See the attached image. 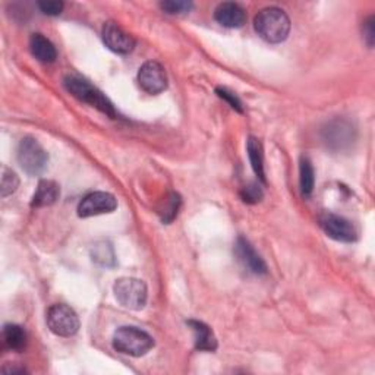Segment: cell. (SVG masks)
I'll list each match as a JSON object with an SVG mask.
<instances>
[{"label":"cell","mask_w":375,"mask_h":375,"mask_svg":"<svg viewBox=\"0 0 375 375\" xmlns=\"http://www.w3.org/2000/svg\"><path fill=\"white\" fill-rule=\"evenodd\" d=\"M254 28L257 34L267 43H283L290 33V20L285 10L265 8L257 13Z\"/></svg>","instance_id":"cell-1"},{"label":"cell","mask_w":375,"mask_h":375,"mask_svg":"<svg viewBox=\"0 0 375 375\" xmlns=\"http://www.w3.org/2000/svg\"><path fill=\"white\" fill-rule=\"evenodd\" d=\"M65 87L75 99L99 108L101 113L107 115L111 119L118 118L113 104L108 101V99L100 90L91 85L87 80H84V78L78 75H68L65 78Z\"/></svg>","instance_id":"cell-2"},{"label":"cell","mask_w":375,"mask_h":375,"mask_svg":"<svg viewBox=\"0 0 375 375\" xmlns=\"http://www.w3.org/2000/svg\"><path fill=\"white\" fill-rule=\"evenodd\" d=\"M113 348L119 353L139 358L154 348V339L141 328L123 325L113 334Z\"/></svg>","instance_id":"cell-3"},{"label":"cell","mask_w":375,"mask_h":375,"mask_svg":"<svg viewBox=\"0 0 375 375\" xmlns=\"http://www.w3.org/2000/svg\"><path fill=\"white\" fill-rule=\"evenodd\" d=\"M113 293L123 308L132 311L144 309L148 298V290L144 281L134 277H122L116 280Z\"/></svg>","instance_id":"cell-4"},{"label":"cell","mask_w":375,"mask_h":375,"mask_svg":"<svg viewBox=\"0 0 375 375\" xmlns=\"http://www.w3.org/2000/svg\"><path fill=\"white\" fill-rule=\"evenodd\" d=\"M18 163L25 174L37 176L45 170L49 163V154L33 136H25L18 146Z\"/></svg>","instance_id":"cell-5"},{"label":"cell","mask_w":375,"mask_h":375,"mask_svg":"<svg viewBox=\"0 0 375 375\" xmlns=\"http://www.w3.org/2000/svg\"><path fill=\"white\" fill-rule=\"evenodd\" d=\"M47 325L56 336L72 337L80 330V318L68 305L56 304L47 311Z\"/></svg>","instance_id":"cell-6"},{"label":"cell","mask_w":375,"mask_h":375,"mask_svg":"<svg viewBox=\"0 0 375 375\" xmlns=\"http://www.w3.org/2000/svg\"><path fill=\"white\" fill-rule=\"evenodd\" d=\"M321 136L328 148L334 151H343L355 143L356 129L346 119H334L325 125Z\"/></svg>","instance_id":"cell-7"},{"label":"cell","mask_w":375,"mask_h":375,"mask_svg":"<svg viewBox=\"0 0 375 375\" xmlns=\"http://www.w3.org/2000/svg\"><path fill=\"white\" fill-rule=\"evenodd\" d=\"M138 84L141 90H144L151 96H155V94H160L167 88V73L159 62H146L139 68Z\"/></svg>","instance_id":"cell-8"},{"label":"cell","mask_w":375,"mask_h":375,"mask_svg":"<svg viewBox=\"0 0 375 375\" xmlns=\"http://www.w3.org/2000/svg\"><path fill=\"white\" fill-rule=\"evenodd\" d=\"M320 226L325 232L328 238L339 242H355L358 239V233L353 225L340 215L333 213H324L320 215Z\"/></svg>","instance_id":"cell-9"},{"label":"cell","mask_w":375,"mask_h":375,"mask_svg":"<svg viewBox=\"0 0 375 375\" xmlns=\"http://www.w3.org/2000/svg\"><path fill=\"white\" fill-rule=\"evenodd\" d=\"M118 207L116 198L108 192H91L83 198V201L78 206V215L87 218L99 214L113 213Z\"/></svg>","instance_id":"cell-10"},{"label":"cell","mask_w":375,"mask_h":375,"mask_svg":"<svg viewBox=\"0 0 375 375\" xmlns=\"http://www.w3.org/2000/svg\"><path fill=\"white\" fill-rule=\"evenodd\" d=\"M101 37L106 44L112 52L119 55H128L134 50L135 47V38L127 33L122 27H119L116 22L108 21L103 25Z\"/></svg>","instance_id":"cell-11"},{"label":"cell","mask_w":375,"mask_h":375,"mask_svg":"<svg viewBox=\"0 0 375 375\" xmlns=\"http://www.w3.org/2000/svg\"><path fill=\"white\" fill-rule=\"evenodd\" d=\"M234 254H236L239 262L243 267L254 274H265L267 273V265L262 261V258L255 253L253 245L246 239L239 238L234 245Z\"/></svg>","instance_id":"cell-12"},{"label":"cell","mask_w":375,"mask_h":375,"mask_svg":"<svg viewBox=\"0 0 375 375\" xmlns=\"http://www.w3.org/2000/svg\"><path fill=\"white\" fill-rule=\"evenodd\" d=\"M214 18L225 28H241L246 21V13L238 3L225 2L217 6Z\"/></svg>","instance_id":"cell-13"},{"label":"cell","mask_w":375,"mask_h":375,"mask_svg":"<svg viewBox=\"0 0 375 375\" xmlns=\"http://www.w3.org/2000/svg\"><path fill=\"white\" fill-rule=\"evenodd\" d=\"M29 50L31 53H33V56L37 60L43 62V64H53V62L57 59V52H56L55 44L40 33L31 36Z\"/></svg>","instance_id":"cell-14"},{"label":"cell","mask_w":375,"mask_h":375,"mask_svg":"<svg viewBox=\"0 0 375 375\" xmlns=\"http://www.w3.org/2000/svg\"><path fill=\"white\" fill-rule=\"evenodd\" d=\"M59 195H60L59 185L55 181L43 179L38 182L37 191L33 195V199H31V207L41 208V207L53 206L59 199Z\"/></svg>","instance_id":"cell-15"},{"label":"cell","mask_w":375,"mask_h":375,"mask_svg":"<svg viewBox=\"0 0 375 375\" xmlns=\"http://www.w3.org/2000/svg\"><path fill=\"white\" fill-rule=\"evenodd\" d=\"M188 325L192 328L195 334V349L204 351V352H214L217 349V339L213 333L211 328L202 321L190 320Z\"/></svg>","instance_id":"cell-16"},{"label":"cell","mask_w":375,"mask_h":375,"mask_svg":"<svg viewBox=\"0 0 375 375\" xmlns=\"http://www.w3.org/2000/svg\"><path fill=\"white\" fill-rule=\"evenodd\" d=\"M3 343L13 352H22L27 348V333L18 324H6L3 327Z\"/></svg>","instance_id":"cell-17"},{"label":"cell","mask_w":375,"mask_h":375,"mask_svg":"<svg viewBox=\"0 0 375 375\" xmlns=\"http://www.w3.org/2000/svg\"><path fill=\"white\" fill-rule=\"evenodd\" d=\"M246 151H248V157L249 162H251V166L255 171V175L261 182H265L264 176V155H262V147L261 143L255 136H249L248 143H246Z\"/></svg>","instance_id":"cell-18"},{"label":"cell","mask_w":375,"mask_h":375,"mask_svg":"<svg viewBox=\"0 0 375 375\" xmlns=\"http://www.w3.org/2000/svg\"><path fill=\"white\" fill-rule=\"evenodd\" d=\"M299 185H301V192L305 198L311 197L312 191H314L316 185V174L312 163L306 159H301V166H299Z\"/></svg>","instance_id":"cell-19"},{"label":"cell","mask_w":375,"mask_h":375,"mask_svg":"<svg viewBox=\"0 0 375 375\" xmlns=\"http://www.w3.org/2000/svg\"><path fill=\"white\" fill-rule=\"evenodd\" d=\"M91 257H92V261H96L97 264L103 265V267H113L115 265L113 248L111 243L106 242V241H101V242H97V243L92 245Z\"/></svg>","instance_id":"cell-20"},{"label":"cell","mask_w":375,"mask_h":375,"mask_svg":"<svg viewBox=\"0 0 375 375\" xmlns=\"http://www.w3.org/2000/svg\"><path fill=\"white\" fill-rule=\"evenodd\" d=\"M179 207H181V197L178 194H170L164 202L162 208L159 210V214L162 217V220L164 223H170L174 222V218L178 215V211H179Z\"/></svg>","instance_id":"cell-21"},{"label":"cell","mask_w":375,"mask_h":375,"mask_svg":"<svg viewBox=\"0 0 375 375\" xmlns=\"http://www.w3.org/2000/svg\"><path fill=\"white\" fill-rule=\"evenodd\" d=\"M20 186V179L15 171L9 170L8 167H3V174H2V197L6 198L12 195L15 191L18 190Z\"/></svg>","instance_id":"cell-22"},{"label":"cell","mask_w":375,"mask_h":375,"mask_svg":"<svg viewBox=\"0 0 375 375\" xmlns=\"http://www.w3.org/2000/svg\"><path fill=\"white\" fill-rule=\"evenodd\" d=\"M192 3L191 2H183V0H169V2H162L160 8L170 15H182V13H188L192 9Z\"/></svg>","instance_id":"cell-23"},{"label":"cell","mask_w":375,"mask_h":375,"mask_svg":"<svg viewBox=\"0 0 375 375\" xmlns=\"http://www.w3.org/2000/svg\"><path fill=\"white\" fill-rule=\"evenodd\" d=\"M242 199L248 204H257L264 197V192L261 190V186L258 183H249L248 186L243 188V191L241 192Z\"/></svg>","instance_id":"cell-24"},{"label":"cell","mask_w":375,"mask_h":375,"mask_svg":"<svg viewBox=\"0 0 375 375\" xmlns=\"http://www.w3.org/2000/svg\"><path fill=\"white\" fill-rule=\"evenodd\" d=\"M217 92V96L223 99L225 101L229 103V106L233 108V111H236L239 113L243 112V107H242V101L238 99V96H234V92L229 91L227 88H217L215 90Z\"/></svg>","instance_id":"cell-25"},{"label":"cell","mask_w":375,"mask_h":375,"mask_svg":"<svg viewBox=\"0 0 375 375\" xmlns=\"http://www.w3.org/2000/svg\"><path fill=\"white\" fill-rule=\"evenodd\" d=\"M38 8L43 13L50 15V17H56V15L64 10V2H57V0H44V2H38Z\"/></svg>","instance_id":"cell-26"},{"label":"cell","mask_w":375,"mask_h":375,"mask_svg":"<svg viewBox=\"0 0 375 375\" xmlns=\"http://www.w3.org/2000/svg\"><path fill=\"white\" fill-rule=\"evenodd\" d=\"M364 38H365L368 47H372V45H374V40H375L374 17H369V18L364 22Z\"/></svg>","instance_id":"cell-27"}]
</instances>
